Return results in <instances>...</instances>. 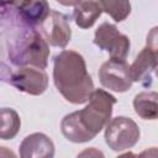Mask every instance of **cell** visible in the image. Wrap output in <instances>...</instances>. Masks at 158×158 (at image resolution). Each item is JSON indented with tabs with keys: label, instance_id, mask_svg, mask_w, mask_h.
Here are the masks:
<instances>
[{
	"label": "cell",
	"instance_id": "cell-2",
	"mask_svg": "<svg viewBox=\"0 0 158 158\" xmlns=\"http://www.w3.org/2000/svg\"><path fill=\"white\" fill-rule=\"evenodd\" d=\"M84 109L65 115L60 122L62 133L70 142L84 143L95 138L110 121L116 104L115 96L102 89H94Z\"/></svg>",
	"mask_w": 158,
	"mask_h": 158
},
{
	"label": "cell",
	"instance_id": "cell-7",
	"mask_svg": "<svg viewBox=\"0 0 158 158\" xmlns=\"http://www.w3.org/2000/svg\"><path fill=\"white\" fill-rule=\"evenodd\" d=\"M9 84L30 95H42L48 86V75L42 68L25 65L17 68L9 78Z\"/></svg>",
	"mask_w": 158,
	"mask_h": 158
},
{
	"label": "cell",
	"instance_id": "cell-18",
	"mask_svg": "<svg viewBox=\"0 0 158 158\" xmlns=\"http://www.w3.org/2000/svg\"><path fill=\"white\" fill-rule=\"evenodd\" d=\"M0 156H15L11 151H7L5 147H0Z\"/></svg>",
	"mask_w": 158,
	"mask_h": 158
},
{
	"label": "cell",
	"instance_id": "cell-15",
	"mask_svg": "<svg viewBox=\"0 0 158 158\" xmlns=\"http://www.w3.org/2000/svg\"><path fill=\"white\" fill-rule=\"evenodd\" d=\"M102 11L109 14L116 22L123 21L131 12V4L128 0H98Z\"/></svg>",
	"mask_w": 158,
	"mask_h": 158
},
{
	"label": "cell",
	"instance_id": "cell-4",
	"mask_svg": "<svg viewBox=\"0 0 158 158\" xmlns=\"http://www.w3.org/2000/svg\"><path fill=\"white\" fill-rule=\"evenodd\" d=\"M139 135V127L133 120L117 116L106 123L105 142L112 151L121 152L132 148L138 142Z\"/></svg>",
	"mask_w": 158,
	"mask_h": 158
},
{
	"label": "cell",
	"instance_id": "cell-16",
	"mask_svg": "<svg viewBox=\"0 0 158 158\" xmlns=\"http://www.w3.org/2000/svg\"><path fill=\"white\" fill-rule=\"evenodd\" d=\"M57 1L63 6H77L80 2V0H57Z\"/></svg>",
	"mask_w": 158,
	"mask_h": 158
},
{
	"label": "cell",
	"instance_id": "cell-9",
	"mask_svg": "<svg viewBox=\"0 0 158 158\" xmlns=\"http://www.w3.org/2000/svg\"><path fill=\"white\" fill-rule=\"evenodd\" d=\"M19 151L22 158H52L54 144L48 136L36 132L23 138Z\"/></svg>",
	"mask_w": 158,
	"mask_h": 158
},
{
	"label": "cell",
	"instance_id": "cell-6",
	"mask_svg": "<svg viewBox=\"0 0 158 158\" xmlns=\"http://www.w3.org/2000/svg\"><path fill=\"white\" fill-rule=\"evenodd\" d=\"M94 43L110 54V59L125 60L130 51V40L114 23L102 22L95 31Z\"/></svg>",
	"mask_w": 158,
	"mask_h": 158
},
{
	"label": "cell",
	"instance_id": "cell-3",
	"mask_svg": "<svg viewBox=\"0 0 158 158\" xmlns=\"http://www.w3.org/2000/svg\"><path fill=\"white\" fill-rule=\"evenodd\" d=\"M53 81L63 98L72 104H84L94 90V83L86 70L81 54L62 51L53 59Z\"/></svg>",
	"mask_w": 158,
	"mask_h": 158
},
{
	"label": "cell",
	"instance_id": "cell-17",
	"mask_svg": "<svg viewBox=\"0 0 158 158\" xmlns=\"http://www.w3.org/2000/svg\"><path fill=\"white\" fill-rule=\"evenodd\" d=\"M26 1H30V0H6L7 4L14 5V6H16V7H19L20 5H22V4L26 2Z\"/></svg>",
	"mask_w": 158,
	"mask_h": 158
},
{
	"label": "cell",
	"instance_id": "cell-13",
	"mask_svg": "<svg viewBox=\"0 0 158 158\" xmlns=\"http://www.w3.org/2000/svg\"><path fill=\"white\" fill-rule=\"evenodd\" d=\"M157 99L158 94L156 91H143L137 94L133 99L136 114L143 120H156L158 116Z\"/></svg>",
	"mask_w": 158,
	"mask_h": 158
},
{
	"label": "cell",
	"instance_id": "cell-5",
	"mask_svg": "<svg viewBox=\"0 0 158 158\" xmlns=\"http://www.w3.org/2000/svg\"><path fill=\"white\" fill-rule=\"evenodd\" d=\"M157 27H153L147 36V46L137 54L130 65L132 81H138L143 86H149L153 81V73L157 67Z\"/></svg>",
	"mask_w": 158,
	"mask_h": 158
},
{
	"label": "cell",
	"instance_id": "cell-12",
	"mask_svg": "<svg viewBox=\"0 0 158 158\" xmlns=\"http://www.w3.org/2000/svg\"><path fill=\"white\" fill-rule=\"evenodd\" d=\"M102 14V7L98 0H80V2L74 6L73 17L80 28L91 27L95 21Z\"/></svg>",
	"mask_w": 158,
	"mask_h": 158
},
{
	"label": "cell",
	"instance_id": "cell-10",
	"mask_svg": "<svg viewBox=\"0 0 158 158\" xmlns=\"http://www.w3.org/2000/svg\"><path fill=\"white\" fill-rule=\"evenodd\" d=\"M51 30L47 33H43L48 44L53 47L64 48L72 36V30L69 26V19L67 15L59 11H51Z\"/></svg>",
	"mask_w": 158,
	"mask_h": 158
},
{
	"label": "cell",
	"instance_id": "cell-11",
	"mask_svg": "<svg viewBox=\"0 0 158 158\" xmlns=\"http://www.w3.org/2000/svg\"><path fill=\"white\" fill-rule=\"evenodd\" d=\"M21 16L30 25L41 28L44 21L49 17L51 9L47 0H30L17 7Z\"/></svg>",
	"mask_w": 158,
	"mask_h": 158
},
{
	"label": "cell",
	"instance_id": "cell-14",
	"mask_svg": "<svg viewBox=\"0 0 158 158\" xmlns=\"http://www.w3.org/2000/svg\"><path fill=\"white\" fill-rule=\"evenodd\" d=\"M21 127L19 114L11 107L0 109V138L12 139L16 137Z\"/></svg>",
	"mask_w": 158,
	"mask_h": 158
},
{
	"label": "cell",
	"instance_id": "cell-8",
	"mask_svg": "<svg viewBox=\"0 0 158 158\" xmlns=\"http://www.w3.org/2000/svg\"><path fill=\"white\" fill-rule=\"evenodd\" d=\"M98 75L101 85L112 91L125 93L132 86L130 65L126 60L109 59L100 67Z\"/></svg>",
	"mask_w": 158,
	"mask_h": 158
},
{
	"label": "cell",
	"instance_id": "cell-1",
	"mask_svg": "<svg viewBox=\"0 0 158 158\" xmlns=\"http://www.w3.org/2000/svg\"><path fill=\"white\" fill-rule=\"evenodd\" d=\"M38 30L25 21L16 6L0 7V81L9 83L17 68L27 65L26 54Z\"/></svg>",
	"mask_w": 158,
	"mask_h": 158
},
{
	"label": "cell",
	"instance_id": "cell-19",
	"mask_svg": "<svg viewBox=\"0 0 158 158\" xmlns=\"http://www.w3.org/2000/svg\"><path fill=\"white\" fill-rule=\"evenodd\" d=\"M7 2H6V0H0V7H2L4 5H6Z\"/></svg>",
	"mask_w": 158,
	"mask_h": 158
}]
</instances>
